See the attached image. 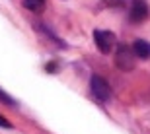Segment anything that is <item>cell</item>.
Masks as SVG:
<instances>
[{
    "instance_id": "9c48e42d",
    "label": "cell",
    "mask_w": 150,
    "mask_h": 134,
    "mask_svg": "<svg viewBox=\"0 0 150 134\" xmlns=\"http://www.w3.org/2000/svg\"><path fill=\"white\" fill-rule=\"evenodd\" d=\"M47 70H49V72H55V70H57V66H55V62H51L49 66H47Z\"/></svg>"
},
{
    "instance_id": "ba28073f",
    "label": "cell",
    "mask_w": 150,
    "mask_h": 134,
    "mask_svg": "<svg viewBox=\"0 0 150 134\" xmlns=\"http://www.w3.org/2000/svg\"><path fill=\"white\" fill-rule=\"evenodd\" d=\"M0 126H2V128H12V123L8 121V119H4L2 115H0Z\"/></svg>"
},
{
    "instance_id": "52a82bcc",
    "label": "cell",
    "mask_w": 150,
    "mask_h": 134,
    "mask_svg": "<svg viewBox=\"0 0 150 134\" xmlns=\"http://www.w3.org/2000/svg\"><path fill=\"white\" fill-rule=\"evenodd\" d=\"M0 101H2V103H6V105H10V107H14V105H16V101L12 99V97H10L8 93H6L4 89H0Z\"/></svg>"
},
{
    "instance_id": "3957f363",
    "label": "cell",
    "mask_w": 150,
    "mask_h": 134,
    "mask_svg": "<svg viewBox=\"0 0 150 134\" xmlns=\"http://www.w3.org/2000/svg\"><path fill=\"white\" fill-rule=\"evenodd\" d=\"M94 41H96V45H98L100 53H103V55H107L109 51H113V47H115V43H117L115 35H113L111 31H101V29H96L94 31Z\"/></svg>"
},
{
    "instance_id": "5b68a950",
    "label": "cell",
    "mask_w": 150,
    "mask_h": 134,
    "mask_svg": "<svg viewBox=\"0 0 150 134\" xmlns=\"http://www.w3.org/2000/svg\"><path fill=\"white\" fill-rule=\"evenodd\" d=\"M133 51L139 58H148L150 56V43L148 41H142V39H137L133 43Z\"/></svg>"
},
{
    "instance_id": "6da1fadb",
    "label": "cell",
    "mask_w": 150,
    "mask_h": 134,
    "mask_svg": "<svg viewBox=\"0 0 150 134\" xmlns=\"http://www.w3.org/2000/svg\"><path fill=\"white\" fill-rule=\"evenodd\" d=\"M134 51L133 47L127 45H119L115 51V64L119 70H133L134 68Z\"/></svg>"
},
{
    "instance_id": "277c9868",
    "label": "cell",
    "mask_w": 150,
    "mask_h": 134,
    "mask_svg": "<svg viewBox=\"0 0 150 134\" xmlns=\"http://www.w3.org/2000/svg\"><path fill=\"white\" fill-rule=\"evenodd\" d=\"M148 18V4L146 0H133L131 2V12H129V20L131 23H140Z\"/></svg>"
},
{
    "instance_id": "7a4b0ae2",
    "label": "cell",
    "mask_w": 150,
    "mask_h": 134,
    "mask_svg": "<svg viewBox=\"0 0 150 134\" xmlns=\"http://www.w3.org/2000/svg\"><path fill=\"white\" fill-rule=\"evenodd\" d=\"M90 88H92V93H94L96 99H100V101H109L111 99V88H109V84H107L101 76L94 74V76L90 78Z\"/></svg>"
},
{
    "instance_id": "8992f818",
    "label": "cell",
    "mask_w": 150,
    "mask_h": 134,
    "mask_svg": "<svg viewBox=\"0 0 150 134\" xmlns=\"http://www.w3.org/2000/svg\"><path fill=\"white\" fill-rule=\"evenodd\" d=\"M23 6H25L28 10L39 14V12H43V8H45V0H23Z\"/></svg>"
}]
</instances>
